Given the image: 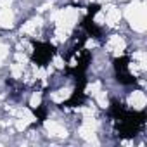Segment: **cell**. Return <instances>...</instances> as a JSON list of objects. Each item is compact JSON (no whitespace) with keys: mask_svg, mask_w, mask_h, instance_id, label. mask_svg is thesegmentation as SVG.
<instances>
[{"mask_svg":"<svg viewBox=\"0 0 147 147\" xmlns=\"http://www.w3.org/2000/svg\"><path fill=\"white\" fill-rule=\"evenodd\" d=\"M11 71H12V76L14 78H19L23 75V64H12L11 66Z\"/></svg>","mask_w":147,"mask_h":147,"instance_id":"cell-8","label":"cell"},{"mask_svg":"<svg viewBox=\"0 0 147 147\" xmlns=\"http://www.w3.org/2000/svg\"><path fill=\"white\" fill-rule=\"evenodd\" d=\"M104 18H106V21H107V24L116 26V24L119 23V19H121V12H119V9H116L114 5H107V7H104Z\"/></svg>","mask_w":147,"mask_h":147,"instance_id":"cell-2","label":"cell"},{"mask_svg":"<svg viewBox=\"0 0 147 147\" xmlns=\"http://www.w3.org/2000/svg\"><path fill=\"white\" fill-rule=\"evenodd\" d=\"M40 102H42V95H40V94H35V95L31 97V100H30V106H31V107H38Z\"/></svg>","mask_w":147,"mask_h":147,"instance_id":"cell-9","label":"cell"},{"mask_svg":"<svg viewBox=\"0 0 147 147\" xmlns=\"http://www.w3.org/2000/svg\"><path fill=\"white\" fill-rule=\"evenodd\" d=\"M145 102H147L145 94L140 92V90H135V92L131 94V97H130V104H131L135 109H142V107L145 106Z\"/></svg>","mask_w":147,"mask_h":147,"instance_id":"cell-5","label":"cell"},{"mask_svg":"<svg viewBox=\"0 0 147 147\" xmlns=\"http://www.w3.org/2000/svg\"><path fill=\"white\" fill-rule=\"evenodd\" d=\"M97 104L100 106V107H107V104H109V100H107V95H106V92H102V90H99L97 94Z\"/></svg>","mask_w":147,"mask_h":147,"instance_id":"cell-7","label":"cell"},{"mask_svg":"<svg viewBox=\"0 0 147 147\" xmlns=\"http://www.w3.org/2000/svg\"><path fill=\"white\" fill-rule=\"evenodd\" d=\"M0 26L2 28H12L14 26V14L11 12L9 7L0 11Z\"/></svg>","mask_w":147,"mask_h":147,"instance_id":"cell-3","label":"cell"},{"mask_svg":"<svg viewBox=\"0 0 147 147\" xmlns=\"http://www.w3.org/2000/svg\"><path fill=\"white\" fill-rule=\"evenodd\" d=\"M126 19H128V23L131 24V28L135 31H140V33L145 31V28H147L145 5L142 2H137V0L133 4H130L128 9H126Z\"/></svg>","mask_w":147,"mask_h":147,"instance_id":"cell-1","label":"cell"},{"mask_svg":"<svg viewBox=\"0 0 147 147\" xmlns=\"http://www.w3.org/2000/svg\"><path fill=\"white\" fill-rule=\"evenodd\" d=\"M54 62H55V66H57V67H64V64H62V59H61V57H55V59H54Z\"/></svg>","mask_w":147,"mask_h":147,"instance_id":"cell-12","label":"cell"},{"mask_svg":"<svg viewBox=\"0 0 147 147\" xmlns=\"http://www.w3.org/2000/svg\"><path fill=\"white\" fill-rule=\"evenodd\" d=\"M45 128H47V131H49L50 135H55V137H66V130H64V126H61V125L55 123V121H47V123H45Z\"/></svg>","mask_w":147,"mask_h":147,"instance_id":"cell-6","label":"cell"},{"mask_svg":"<svg viewBox=\"0 0 147 147\" xmlns=\"http://www.w3.org/2000/svg\"><path fill=\"white\" fill-rule=\"evenodd\" d=\"M5 57H7V47L0 43V62H2Z\"/></svg>","mask_w":147,"mask_h":147,"instance_id":"cell-10","label":"cell"},{"mask_svg":"<svg viewBox=\"0 0 147 147\" xmlns=\"http://www.w3.org/2000/svg\"><path fill=\"white\" fill-rule=\"evenodd\" d=\"M12 4V0H0V7L2 9H5V7H9Z\"/></svg>","mask_w":147,"mask_h":147,"instance_id":"cell-11","label":"cell"},{"mask_svg":"<svg viewBox=\"0 0 147 147\" xmlns=\"http://www.w3.org/2000/svg\"><path fill=\"white\" fill-rule=\"evenodd\" d=\"M125 47H126V43L121 36H111V40L107 42V49L113 50L114 54H121L125 50Z\"/></svg>","mask_w":147,"mask_h":147,"instance_id":"cell-4","label":"cell"}]
</instances>
